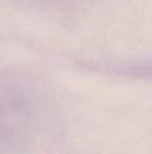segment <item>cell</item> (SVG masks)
I'll use <instances>...</instances> for the list:
<instances>
[]
</instances>
